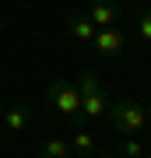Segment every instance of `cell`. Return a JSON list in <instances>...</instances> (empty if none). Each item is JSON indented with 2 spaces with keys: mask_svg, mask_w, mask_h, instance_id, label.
Instances as JSON below:
<instances>
[{
  "mask_svg": "<svg viewBox=\"0 0 151 158\" xmlns=\"http://www.w3.org/2000/svg\"><path fill=\"white\" fill-rule=\"evenodd\" d=\"M106 116H109V123L116 134H141V127L148 123V113H144V106H137V102H127V98H116V102H109V109H106Z\"/></svg>",
  "mask_w": 151,
  "mask_h": 158,
  "instance_id": "6da1fadb",
  "label": "cell"
},
{
  "mask_svg": "<svg viewBox=\"0 0 151 158\" xmlns=\"http://www.w3.org/2000/svg\"><path fill=\"white\" fill-rule=\"evenodd\" d=\"M46 98H49L63 116H70V119H84V116H81V95H78V88H74V81H49Z\"/></svg>",
  "mask_w": 151,
  "mask_h": 158,
  "instance_id": "7a4b0ae2",
  "label": "cell"
},
{
  "mask_svg": "<svg viewBox=\"0 0 151 158\" xmlns=\"http://www.w3.org/2000/svg\"><path fill=\"white\" fill-rule=\"evenodd\" d=\"M88 18L95 28H116V21L123 18L116 0H88Z\"/></svg>",
  "mask_w": 151,
  "mask_h": 158,
  "instance_id": "3957f363",
  "label": "cell"
},
{
  "mask_svg": "<svg viewBox=\"0 0 151 158\" xmlns=\"http://www.w3.org/2000/svg\"><path fill=\"white\" fill-rule=\"evenodd\" d=\"M91 46H95L99 56H120L123 46H127V39H123V32H120V28H99L95 39H91Z\"/></svg>",
  "mask_w": 151,
  "mask_h": 158,
  "instance_id": "277c9868",
  "label": "cell"
},
{
  "mask_svg": "<svg viewBox=\"0 0 151 158\" xmlns=\"http://www.w3.org/2000/svg\"><path fill=\"white\" fill-rule=\"evenodd\" d=\"M106 109H109V95H106V91H95V95H84L81 98V116L84 119L106 116Z\"/></svg>",
  "mask_w": 151,
  "mask_h": 158,
  "instance_id": "5b68a950",
  "label": "cell"
},
{
  "mask_svg": "<svg viewBox=\"0 0 151 158\" xmlns=\"http://www.w3.org/2000/svg\"><path fill=\"white\" fill-rule=\"evenodd\" d=\"M4 123H7L11 134H21V130L32 123V113H28L25 106H7V109H4Z\"/></svg>",
  "mask_w": 151,
  "mask_h": 158,
  "instance_id": "8992f818",
  "label": "cell"
},
{
  "mask_svg": "<svg viewBox=\"0 0 151 158\" xmlns=\"http://www.w3.org/2000/svg\"><path fill=\"white\" fill-rule=\"evenodd\" d=\"M70 32H74V39H81V42H91L99 28L91 25V18H88V14H70Z\"/></svg>",
  "mask_w": 151,
  "mask_h": 158,
  "instance_id": "52a82bcc",
  "label": "cell"
},
{
  "mask_svg": "<svg viewBox=\"0 0 151 158\" xmlns=\"http://www.w3.org/2000/svg\"><path fill=\"white\" fill-rule=\"evenodd\" d=\"M74 88H78V95L84 98V95H95V91H106L102 88V81H99V74L95 70H84L78 81H74Z\"/></svg>",
  "mask_w": 151,
  "mask_h": 158,
  "instance_id": "ba28073f",
  "label": "cell"
},
{
  "mask_svg": "<svg viewBox=\"0 0 151 158\" xmlns=\"http://www.w3.org/2000/svg\"><path fill=\"white\" fill-rule=\"evenodd\" d=\"M42 155H46V158H67V155H70V144L63 141V137H53V141L42 144Z\"/></svg>",
  "mask_w": 151,
  "mask_h": 158,
  "instance_id": "9c48e42d",
  "label": "cell"
},
{
  "mask_svg": "<svg viewBox=\"0 0 151 158\" xmlns=\"http://www.w3.org/2000/svg\"><path fill=\"white\" fill-rule=\"evenodd\" d=\"M74 151L88 158V151H95V134H88V130H81V134L74 137Z\"/></svg>",
  "mask_w": 151,
  "mask_h": 158,
  "instance_id": "30bf717a",
  "label": "cell"
},
{
  "mask_svg": "<svg viewBox=\"0 0 151 158\" xmlns=\"http://www.w3.org/2000/svg\"><path fill=\"white\" fill-rule=\"evenodd\" d=\"M120 151H123V158H141V155H144V148H141L134 137H120Z\"/></svg>",
  "mask_w": 151,
  "mask_h": 158,
  "instance_id": "8fae6325",
  "label": "cell"
},
{
  "mask_svg": "<svg viewBox=\"0 0 151 158\" xmlns=\"http://www.w3.org/2000/svg\"><path fill=\"white\" fill-rule=\"evenodd\" d=\"M137 35H141L144 42H151V11L141 14V21H137Z\"/></svg>",
  "mask_w": 151,
  "mask_h": 158,
  "instance_id": "7c38bea8",
  "label": "cell"
},
{
  "mask_svg": "<svg viewBox=\"0 0 151 158\" xmlns=\"http://www.w3.org/2000/svg\"><path fill=\"white\" fill-rule=\"evenodd\" d=\"M144 113H148V119H151V102H148V109H144Z\"/></svg>",
  "mask_w": 151,
  "mask_h": 158,
  "instance_id": "4fadbf2b",
  "label": "cell"
},
{
  "mask_svg": "<svg viewBox=\"0 0 151 158\" xmlns=\"http://www.w3.org/2000/svg\"><path fill=\"white\" fill-rule=\"evenodd\" d=\"M67 158H84V155H67Z\"/></svg>",
  "mask_w": 151,
  "mask_h": 158,
  "instance_id": "5bb4252c",
  "label": "cell"
},
{
  "mask_svg": "<svg viewBox=\"0 0 151 158\" xmlns=\"http://www.w3.org/2000/svg\"><path fill=\"white\" fill-rule=\"evenodd\" d=\"M102 158H116V155H102Z\"/></svg>",
  "mask_w": 151,
  "mask_h": 158,
  "instance_id": "9a60e30c",
  "label": "cell"
},
{
  "mask_svg": "<svg viewBox=\"0 0 151 158\" xmlns=\"http://www.w3.org/2000/svg\"><path fill=\"white\" fill-rule=\"evenodd\" d=\"M141 158H151V155H141Z\"/></svg>",
  "mask_w": 151,
  "mask_h": 158,
  "instance_id": "2e32d148",
  "label": "cell"
},
{
  "mask_svg": "<svg viewBox=\"0 0 151 158\" xmlns=\"http://www.w3.org/2000/svg\"><path fill=\"white\" fill-rule=\"evenodd\" d=\"M0 109H4V102H0Z\"/></svg>",
  "mask_w": 151,
  "mask_h": 158,
  "instance_id": "e0dca14e",
  "label": "cell"
}]
</instances>
